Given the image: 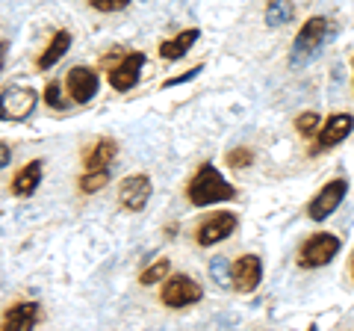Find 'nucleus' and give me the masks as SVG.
<instances>
[{"mask_svg": "<svg viewBox=\"0 0 354 331\" xmlns=\"http://www.w3.org/2000/svg\"><path fill=\"white\" fill-rule=\"evenodd\" d=\"M68 48H71V33L68 30H59L57 36L50 39V45L44 48V53L39 57V62H36V69L39 71H48V69H53V65H57L65 53H68Z\"/></svg>", "mask_w": 354, "mask_h": 331, "instance_id": "17", "label": "nucleus"}, {"mask_svg": "<svg viewBox=\"0 0 354 331\" xmlns=\"http://www.w3.org/2000/svg\"><path fill=\"white\" fill-rule=\"evenodd\" d=\"M65 89H68L71 101L77 104H88L101 89V80H97L95 69H86V65H74L68 71V80H65Z\"/></svg>", "mask_w": 354, "mask_h": 331, "instance_id": "10", "label": "nucleus"}, {"mask_svg": "<svg viewBox=\"0 0 354 331\" xmlns=\"http://www.w3.org/2000/svg\"><path fill=\"white\" fill-rule=\"evenodd\" d=\"M342 249V240L337 234H313L304 240V246L298 249V267L301 269H319L328 267L337 258V251Z\"/></svg>", "mask_w": 354, "mask_h": 331, "instance_id": "3", "label": "nucleus"}, {"mask_svg": "<svg viewBox=\"0 0 354 331\" xmlns=\"http://www.w3.org/2000/svg\"><path fill=\"white\" fill-rule=\"evenodd\" d=\"M3 60H6V42H0V71H3Z\"/></svg>", "mask_w": 354, "mask_h": 331, "instance_id": "27", "label": "nucleus"}, {"mask_svg": "<svg viewBox=\"0 0 354 331\" xmlns=\"http://www.w3.org/2000/svg\"><path fill=\"white\" fill-rule=\"evenodd\" d=\"M198 36H201V30H195V27H192V30L177 33L174 39H169V42H162V45H160V57H162V60H169V62L186 57V53L192 51V45L198 42Z\"/></svg>", "mask_w": 354, "mask_h": 331, "instance_id": "15", "label": "nucleus"}, {"mask_svg": "<svg viewBox=\"0 0 354 331\" xmlns=\"http://www.w3.org/2000/svg\"><path fill=\"white\" fill-rule=\"evenodd\" d=\"M292 15H295V3H292V0H269V3H266V24H269V27L290 24Z\"/></svg>", "mask_w": 354, "mask_h": 331, "instance_id": "18", "label": "nucleus"}, {"mask_svg": "<svg viewBox=\"0 0 354 331\" xmlns=\"http://www.w3.org/2000/svg\"><path fill=\"white\" fill-rule=\"evenodd\" d=\"M236 225H239V219L234 216V213H216V216H209L204 225H198V234H195V240H198V246L201 249H209V246H216V242H221V240H227L230 234L236 231Z\"/></svg>", "mask_w": 354, "mask_h": 331, "instance_id": "11", "label": "nucleus"}, {"mask_svg": "<svg viewBox=\"0 0 354 331\" xmlns=\"http://www.w3.org/2000/svg\"><path fill=\"white\" fill-rule=\"evenodd\" d=\"M160 299L165 307H186V305L201 302L204 290H201V284L189 278V275H171V278H165V284H162Z\"/></svg>", "mask_w": 354, "mask_h": 331, "instance_id": "4", "label": "nucleus"}, {"mask_svg": "<svg viewBox=\"0 0 354 331\" xmlns=\"http://www.w3.org/2000/svg\"><path fill=\"white\" fill-rule=\"evenodd\" d=\"M41 184V160H30L12 178V195L18 198H30L36 193V186Z\"/></svg>", "mask_w": 354, "mask_h": 331, "instance_id": "16", "label": "nucleus"}, {"mask_svg": "<svg viewBox=\"0 0 354 331\" xmlns=\"http://www.w3.org/2000/svg\"><path fill=\"white\" fill-rule=\"evenodd\" d=\"M351 275H354V258H351Z\"/></svg>", "mask_w": 354, "mask_h": 331, "instance_id": "28", "label": "nucleus"}, {"mask_svg": "<svg viewBox=\"0 0 354 331\" xmlns=\"http://www.w3.org/2000/svg\"><path fill=\"white\" fill-rule=\"evenodd\" d=\"M36 92L24 89V86H12V89L0 92V118L6 121H24L36 109Z\"/></svg>", "mask_w": 354, "mask_h": 331, "instance_id": "6", "label": "nucleus"}, {"mask_svg": "<svg viewBox=\"0 0 354 331\" xmlns=\"http://www.w3.org/2000/svg\"><path fill=\"white\" fill-rule=\"evenodd\" d=\"M295 130L301 134L304 139H313L319 134V113H313V109H307V113L295 116Z\"/></svg>", "mask_w": 354, "mask_h": 331, "instance_id": "21", "label": "nucleus"}, {"mask_svg": "<svg viewBox=\"0 0 354 331\" xmlns=\"http://www.w3.org/2000/svg\"><path fill=\"white\" fill-rule=\"evenodd\" d=\"M209 275H213V281L225 287L230 281V263L225 258H213V263H209Z\"/></svg>", "mask_w": 354, "mask_h": 331, "instance_id": "23", "label": "nucleus"}, {"mask_svg": "<svg viewBox=\"0 0 354 331\" xmlns=\"http://www.w3.org/2000/svg\"><path fill=\"white\" fill-rule=\"evenodd\" d=\"M169 269H171V263H169V258H160L157 263H151V267L139 275V284L142 287H151V284H157V281H162L165 275H169Z\"/></svg>", "mask_w": 354, "mask_h": 331, "instance_id": "20", "label": "nucleus"}, {"mask_svg": "<svg viewBox=\"0 0 354 331\" xmlns=\"http://www.w3.org/2000/svg\"><path fill=\"white\" fill-rule=\"evenodd\" d=\"M9 160H12V151H9L6 142H0V169H6Z\"/></svg>", "mask_w": 354, "mask_h": 331, "instance_id": "26", "label": "nucleus"}, {"mask_svg": "<svg viewBox=\"0 0 354 331\" xmlns=\"http://www.w3.org/2000/svg\"><path fill=\"white\" fill-rule=\"evenodd\" d=\"M186 198L195 207H209V204H225L234 202L236 190L218 175L213 163H201V169L192 175V181L186 184Z\"/></svg>", "mask_w": 354, "mask_h": 331, "instance_id": "1", "label": "nucleus"}, {"mask_svg": "<svg viewBox=\"0 0 354 331\" xmlns=\"http://www.w3.org/2000/svg\"><path fill=\"white\" fill-rule=\"evenodd\" d=\"M351 65H354V60H351Z\"/></svg>", "mask_w": 354, "mask_h": 331, "instance_id": "29", "label": "nucleus"}, {"mask_svg": "<svg viewBox=\"0 0 354 331\" xmlns=\"http://www.w3.org/2000/svg\"><path fill=\"white\" fill-rule=\"evenodd\" d=\"M230 281L236 293H254L263 281V260L257 255H242L230 267Z\"/></svg>", "mask_w": 354, "mask_h": 331, "instance_id": "9", "label": "nucleus"}, {"mask_svg": "<svg viewBox=\"0 0 354 331\" xmlns=\"http://www.w3.org/2000/svg\"><path fill=\"white\" fill-rule=\"evenodd\" d=\"M109 184V169H95V172H83L80 175V190L86 193V195H92V193H97L101 186H106Z\"/></svg>", "mask_w": 354, "mask_h": 331, "instance_id": "19", "label": "nucleus"}, {"mask_svg": "<svg viewBox=\"0 0 354 331\" xmlns=\"http://www.w3.org/2000/svg\"><path fill=\"white\" fill-rule=\"evenodd\" d=\"M142 65H145V53H127V57H121V62L109 71V86L115 92H130L139 83Z\"/></svg>", "mask_w": 354, "mask_h": 331, "instance_id": "12", "label": "nucleus"}, {"mask_svg": "<svg viewBox=\"0 0 354 331\" xmlns=\"http://www.w3.org/2000/svg\"><path fill=\"white\" fill-rule=\"evenodd\" d=\"M346 193H348V181L346 178H330L322 190L316 193L313 202L307 204V216L313 219V222H322V219H328L342 204Z\"/></svg>", "mask_w": 354, "mask_h": 331, "instance_id": "5", "label": "nucleus"}, {"mask_svg": "<svg viewBox=\"0 0 354 331\" xmlns=\"http://www.w3.org/2000/svg\"><path fill=\"white\" fill-rule=\"evenodd\" d=\"M44 101H48L50 109H65V95L59 83H48L44 86Z\"/></svg>", "mask_w": 354, "mask_h": 331, "instance_id": "24", "label": "nucleus"}, {"mask_svg": "<svg viewBox=\"0 0 354 331\" xmlns=\"http://www.w3.org/2000/svg\"><path fill=\"white\" fill-rule=\"evenodd\" d=\"M36 319H39V305L36 302H18L3 314V328L27 331V328L36 325Z\"/></svg>", "mask_w": 354, "mask_h": 331, "instance_id": "14", "label": "nucleus"}, {"mask_svg": "<svg viewBox=\"0 0 354 331\" xmlns=\"http://www.w3.org/2000/svg\"><path fill=\"white\" fill-rule=\"evenodd\" d=\"M118 145L115 139H97L83 157V172H95V169H109V163L115 160Z\"/></svg>", "mask_w": 354, "mask_h": 331, "instance_id": "13", "label": "nucleus"}, {"mask_svg": "<svg viewBox=\"0 0 354 331\" xmlns=\"http://www.w3.org/2000/svg\"><path fill=\"white\" fill-rule=\"evenodd\" d=\"M328 33H330L328 18H322V15L307 18V21H304V27L298 30V36H295V42H292L290 62H292V65H304V62H310L319 51H322L325 39H328Z\"/></svg>", "mask_w": 354, "mask_h": 331, "instance_id": "2", "label": "nucleus"}, {"mask_svg": "<svg viewBox=\"0 0 354 331\" xmlns=\"http://www.w3.org/2000/svg\"><path fill=\"white\" fill-rule=\"evenodd\" d=\"M151 198V178L148 175H130L118 186V204L127 213H142Z\"/></svg>", "mask_w": 354, "mask_h": 331, "instance_id": "8", "label": "nucleus"}, {"mask_svg": "<svg viewBox=\"0 0 354 331\" xmlns=\"http://www.w3.org/2000/svg\"><path fill=\"white\" fill-rule=\"evenodd\" d=\"M251 160H254L251 148H234V151H227V157H225L230 169H245V166H251Z\"/></svg>", "mask_w": 354, "mask_h": 331, "instance_id": "22", "label": "nucleus"}, {"mask_svg": "<svg viewBox=\"0 0 354 331\" xmlns=\"http://www.w3.org/2000/svg\"><path fill=\"white\" fill-rule=\"evenodd\" d=\"M92 3V9H97V12H121V9L130 6V0H88Z\"/></svg>", "mask_w": 354, "mask_h": 331, "instance_id": "25", "label": "nucleus"}, {"mask_svg": "<svg viewBox=\"0 0 354 331\" xmlns=\"http://www.w3.org/2000/svg\"><path fill=\"white\" fill-rule=\"evenodd\" d=\"M351 130H354V116H351V113H334V116H328L325 127L319 130L316 142L310 145V154H322V151H328V148L339 145L342 139L351 136Z\"/></svg>", "mask_w": 354, "mask_h": 331, "instance_id": "7", "label": "nucleus"}]
</instances>
